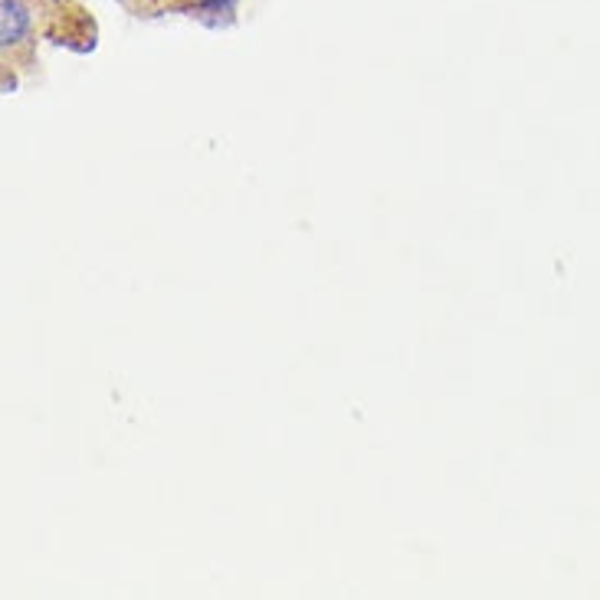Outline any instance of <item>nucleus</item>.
I'll use <instances>...</instances> for the list:
<instances>
[{
    "label": "nucleus",
    "instance_id": "obj_1",
    "mask_svg": "<svg viewBox=\"0 0 600 600\" xmlns=\"http://www.w3.org/2000/svg\"><path fill=\"white\" fill-rule=\"evenodd\" d=\"M0 40H4V60H30L33 53V14L27 0H0Z\"/></svg>",
    "mask_w": 600,
    "mask_h": 600
},
{
    "label": "nucleus",
    "instance_id": "obj_2",
    "mask_svg": "<svg viewBox=\"0 0 600 600\" xmlns=\"http://www.w3.org/2000/svg\"><path fill=\"white\" fill-rule=\"evenodd\" d=\"M43 4H60V0H43Z\"/></svg>",
    "mask_w": 600,
    "mask_h": 600
}]
</instances>
